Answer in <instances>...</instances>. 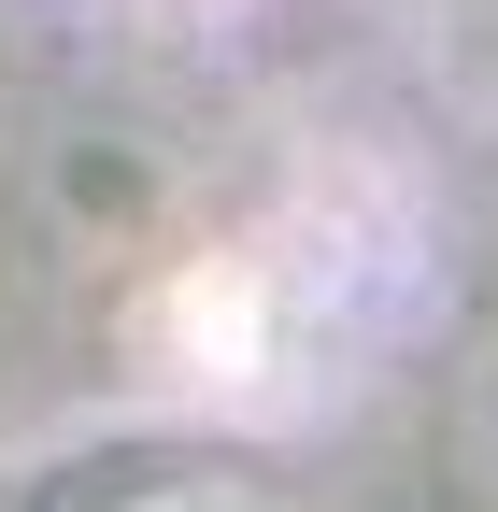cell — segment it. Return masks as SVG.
<instances>
[{"mask_svg":"<svg viewBox=\"0 0 498 512\" xmlns=\"http://www.w3.org/2000/svg\"><path fill=\"white\" fill-rule=\"evenodd\" d=\"M456 484H470V512H498V328L456 370Z\"/></svg>","mask_w":498,"mask_h":512,"instance_id":"6da1fadb","label":"cell"}]
</instances>
